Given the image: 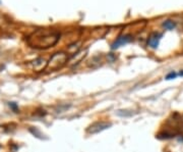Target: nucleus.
<instances>
[{
	"mask_svg": "<svg viewBox=\"0 0 183 152\" xmlns=\"http://www.w3.org/2000/svg\"><path fill=\"white\" fill-rule=\"evenodd\" d=\"M60 34L54 30L41 29L33 33L28 39L31 47L38 49H47L54 46L59 41Z\"/></svg>",
	"mask_w": 183,
	"mask_h": 152,
	"instance_id": "nucleus-1",
	"label": "nucleus"
},
{
	"mask_svg": "<svg viewBox=\"0 0 183 152\" xmlns=\"http://www.w3.org/2000/svg\"><path fill=\"white\" fill-rule=\"evenodd\" d=\"M163 27L165 28L166 30H169V31H171L173 29H175V27H176V24H175V21H173L171 20H168V21H165L163 23Z\"/></svg>",
	"mask_w": 183,
	"mask_h": 152,
	"instance_id": "nucleus-8",
	"label": "nucleus"
},
{
	"mask_svg": "<svg viewBox=\"0 0 183 152\" xmlns=\"http://www.w3.org/2000/svg\"><path fill=\"white\" fill-rule=\"evenodd\" d=\"M8 105H9V107L13 110L14 112H18L20 110H18V106H17V104L15 103V102H9L8 103Z\"/></svg>",
	"mask_w": 183,
	"mask_h": 152,
	"instance_id": "nucleus-10",
	"label": "nucleus"
},
{
	"mask_svg": "<svg viewBox=\"0 0 183 152\" xmlns=\"http://www.w3.org/2000/svg\"><path fill=\"white\" fill-rule=\"evenodd\" d=\"M47 62L44 58H37L34 61H32V68L35 72H42L47 68Z\"/></svg>",
	"mask_w": 183,
	"mask_h": 152,
	"instance_id": "nucleus-6",
	"label": "nucleus"
},
{
	"mask_svg": "<svg viewBox=\"0 0 183 152\" xmlns=\"http://www.w3.org/2000/svg\"><path fill=\"white\" fill-rule=\"evenodd\" d=\"M68 60V56L64 52H57L54 53L50 60L47 63V69H49L50 72H55L58 69L62 68L66 62Z\"/></svg>",
	"mask_w": 183,
	"mask_h": 152,
	"instance_id": "nucleus-2",
	"label": "nucleus"
},
{
	"mask_svg": "<svg viewBox=\"0 0 183 152\" xmlns=\"http://www.w3.org/2000/svg\"><path fill=\"white\" fill-rule=\"evenodd\" d=\"M178 76H180V77H183V69L178 72Z\"/></svg>",
	"mask_w": 183,
	"mask_h": 152,
	"instance_id": "nucleus-12",
	"label": "nucleus"
},
{
	"mask_svg": "<svg viewBox=\"0 0 183 152\" xmlns=\"http://www.w3.org/2000/svg\"><path fill=\"white\" fill-rule=\"evenodd\" d=\"M29 131L35 136V137H37V138H39V139H43L44 138L43 135H42V133H41L37 128H34V127H32V128H30Z\"/></svg>",
	"mask_w": 183,
	"mask_h": 152,
	"instance_id": "nucleus-9",
	"label": "nucleus"
},
{
	"mask_svg": "<svg viewBox=\"0 0 183 152\" xmlns=\"http://www.w3.org/2000/svg\"><path fill=\"white\" fill-rule=\"evenodd\" d=\"M132 41V36L131 35H121V36H119L114 43L111 45V49H117L119 47L121 46H124L126 44H128L129 42H131Z\"/></svg>",
	"mask_w": 183,
	"mask_h": 152,
	"instance_id": "nucleus-4",
	"label": "nucleus"
},
{
	"mask_svg": "<svg viewBox=\"0 0 183 152\" xmlns=\"http://www.w3.org/2000/svg\"><path fill=\"white\" fill-rule=\"evenodd\" d=\"M3 68H4V66H3V65H0V72H1Z\"/></svg>",
	"mask_w": 183,
	"mask_h": 152,
	"instance_id": "nucleus-13",
	"label": "nucleus"
},
{
	"mask_svg": "<svg viewBox=\"0 0 183 152\" xmlns=\"http://www.w3.org/2000/svg\"><path fill=\"white\" fill-rule=\"evenodd\" d=\"M116 115L122 116V118H129V116L133 115L134 112H132V110H128V109H119L116 111Z\"/></svg>",
	"mask_w": 183,
	"mask_h": 152,
	"instance_id": "nucleus-7",
	"label": "nucleus"
},
{
	"mask_svg": "<svg viewBox=\"0 0 183 152\" xmlns=\"http://www.w3.org/2000/svg\"><path fill=\"white\" fill-rule=\"evenodd\" d=\"M181 121H182V123H183V115H182V116H181Z\"/></svg>",
	"mask_w": 183,
	"mask_h": 152,
	"instance_id": "nucleus-14",
	"label": "nucleus"
},
{
	"mask_svg": "<svg viewBox=\"0 0 183 152\" xmlns=\"http://www.w3.org/2000/svg\"><path fill=\"white\" fill-rule=\"evenodd\" d=\"M177 76H178L177 72H169V74L166 76V80H172V79H175L176 77H177Z\"/></svg>",
	"mask_w": 183,
	"mask_h": 152,
	"instance_id": "nucleus-11",
	"label": "nucleus"
},
{
	"mask_svg": "<svg viewBox=\"0 0 183 152\" xmlns=\"http://www.w3.org/2000/svg\"><path fill=\"white\" fill-rule=\"evenodd\" d=\"M163 35L161 33H157V32H155V33H152L150 35L149 39H148V45H149L151 48L153 49H156L158 46H159V43H160V40L161 38H162Z\"/></svg>",
	"mask_w": 183,
	"mask_h": 152,
	"instance_id": "nucleus-5",
	"label": "nucleus"
},
{
	"mask_svg": "<svg viewBox=\"0 0 183 152\" xmlns=\"http://www.w3.org/2000/svg\"><path fill=\"white\" fill-rule=\"evenodd\" d=\"M112 123H106V122H97L94 123L87 129V133L90 135H95L98 134V133H101L105 130L111 128Z\"/></svg>",
	"mask_w": 183,
	"mask_h": 152,
	"instance_id": "nucleus-3",
	"label": "nucleus"
}]
</instances>
